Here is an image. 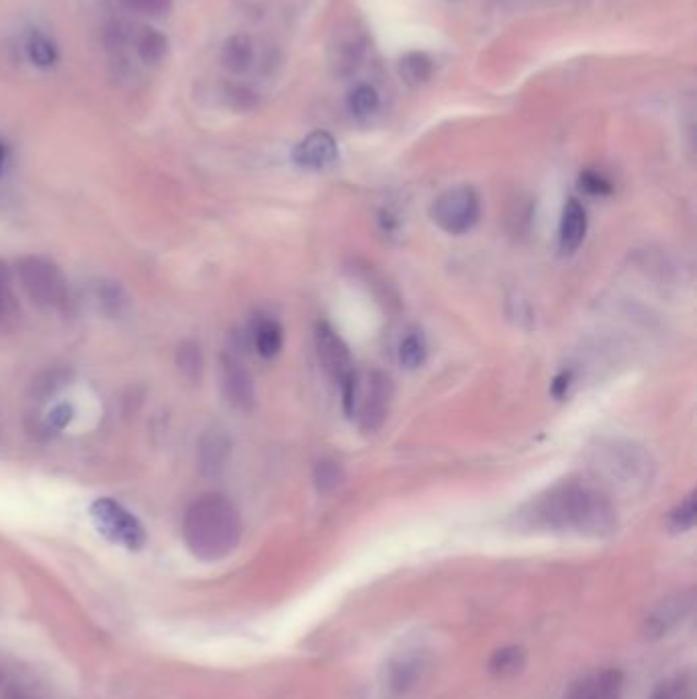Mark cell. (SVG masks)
Returning <instances> with one entry per match:
<instances>
[{
  "label": "cell",
  "mask_w": 697,
  "mask_h": 699,
  "mask_svg": "<svg viewBox=\"0 0 697 699\" xmlns=\"http://www.w3.org/2000/svg\"><path fill=\"white\" fill-rule=\"evenodd\" d=\"M530 520L542 530L575 532L587 538H606L618 528L610 497L583 481H567L550 489L534 503Z\"/></svg>",
  "instance_id": "1"
},
{
  "label": "cell",
  "mask_w": 697,
  "mask_h": 699,
  "mask_svg": "<svg viewBox=\"0 0 697 699\" xmlns=\"http://www.w3.org/2000/svg\"><path fill=\"white\" fill-rule=\"evenodd\" d=\"M182 538L199 561L215 563L229 556L242 538V518L236 503L221 493L197 497L184 514Z\"/></svg>",
  "instance_id": "2"
},
{
  "label": "cell",
  "mask_w": 697,
  "mask_h": 699,
  "mask_svg": "<svg viewBox=\"0 0 697 699\" xmlns=\"http://www.w3.org/2000/svg\"><path fill=\"white\" fill-rule=\"evenodd\" d=\"M21 289L33 305L41 309H60L66 303L68 283L60 266L45 256H23L17 262Z\"/></svg>",
  "instance_id": "3"
},
{
  "label": "cell",
  "mask_w": 697,
  "mask_h": 699,
  "mask_svg": "<svg viewBox=\"0 0 697 699\" xmlns=\"http://www.w3.org/2000/svg\"><path fill=\"white\" fill-rule=\"evenodd\" d=\"M90 520L109 542L119 544L127 550L144 548L148 540L146 528L142 526V522H139L129 509H125L115 499L103 497L92 503Z\"/></svg>",
  "instance_id": "4"
},
{
  "label": "cell",
  "mask_w": 697,
  "mask_h": 699,
  "mask_svg": "<svg viewBox=\"0 0 697 699\" xmlns=\"http://www.w3.org/2000/svg\"><path fill=\"white\" fill-rule=\"evenodd\" d=\"M481 217V201L471 186H454L442 193L432 205L434 223L450 236L471 231Z\"/></svg>",
  "instance_id": "5"
},
{
  "label": "cell",
  "mask_w": 697,
  "mask_h": 699,
  "mask_svg": "<svg viewBox=\"0 0 697 699\" xmlns=\"http://www.w3.org/2000/svg\"><path fill=\"white\" fill-rule=\"evenodd\" d=\"M391 399H393V385H391V379L383 375V372H373V375L366 379L364 387L358 383L354 415H358L362 432L375 434L377 430L383 428L385 419L389 417Z\"/></svg>",
  "instance_id": "6"
},
{
  "label": "cell",
  "mask_w": 697,
  "mask_h": 699,
  "mask_svg": "<svg viewBox=\"0 0 697 699\" xmlns=\"http://www.w3.org/2000/svg\"><path fill=\"white\" fill-rule=\"evenodd\" d=\"M315 348L323 370L328 372L330 379L342 387L354 383L358 379L352 354L340 334L330 323L319 321L315 328Z\"/></svg>",
  "instance_id": "7"
},
{
  "label": "cell",
  "mask_w": 697,
  "mask_h": 699,
  "mask_svg": "<svg viewBox=\"0 0 697 699\" xmlns=\"http://www.w3.org/2000/svg\"><path fill=\"white\" fill-rule=\"evenodd\" d=\"M221 387L227 397V401L238 409H252L256 403V389L250 372L244 368V364L231 354H225L221 358Z\"/></svg>",
  "instance_id": "8"
},
{
  "label": "cell",
  "mask_w": 697,
  "mask_h": 699,
  "mask_svg": "<svg viewBox=\"0 0 697 699\" xmlns=\"http://www.w3.org/2000/svg\"><path fill=\"white\" fill-rule=\"evenodd\" d=\"M338 160V144L332 133L313 131L297 144L293 162L305 170H325Z\"/></svg>",
  "instance_id": "9"
},
{
  "label": "cell",
  "mask_w": 697,
  "mask_h": 699,
  "mask_svg": "<svg viewBox=\"0 0 697 699\" xmlns=\"http://www.w3.org/2000/svg\"><path fill=\"white\" fill-rule=\"evenodd\" d=\"M693 608V593H679L665 599L659 608L650 614L644 622V630L650 638H661L673 630Z\"/></svg>",
  "instance_id": "10"
},
{
  "label": "cell",
  "mask_w": 697,
  "mask_h": 699,
  "mask_svg": "<svg viewBox=\"0 0 697 699\" xmlns=\"http://www.w3.org/2000/svg\"><path fill=\"white\" fill-rule=\"evenodd\" d=\"M624 677L616 669L597 671L579 681L567 695V699H622Z\"/></svg>",
  "instance_id": "11"
},
{
  "label": "cell",
  "mask_w": 697,
  "mask_h": 699,
  "mask_svg": "<svg viewBox=\"0 0 697 699\" xmlns=\"http://www.w3.org/2000/svg\"><path fill=\"white\" fill-rule=\"evenodd\" d=\"M231 456V440L229 436L219 430H207L199 440V466L203 475L217 477L223 473V469Z\"/></svg>",
  "instance_id": "12"
},
{
  "label": "cell",
  "mask_w": 697,
  "mask_h": 699,
  "mask_svg": "<svg viewBox=\"0 0 697 699\" xmlns=\"http://www.w3.org/2000/svg\"><path fill=\"white\" fill-rule=\"evenodd\" d=\"M606 469L626 483L644 481L648 475V458L634 446H612L606 456Z\"/></svg>",
  "instance_id": "13"
},
{
  "label": "cell",
  "mask_w": 697,
  "mask_h": 699,
  "mask_svg": "<svg viewBox=\"0 0 697 699\" xmlns=\"http://www.w3.org/2000/svg\"><path fill=\"white\" fill-rule=\"evenodd\" d=\"M587 233V213L577 199H569L563 207L559 225V246L565 254H573L581 248Z\"/></svg>",
  "instance_id": "14"
},
{
  "label": "cell",
  "mask_w": 697,
  "mask_h": 699,
  "mask_svg": "<svg viewBox=\"0 0 697 699\" xmlns=\"http://www.w3.org/2000/svg\"><path fill=\"white\" fill-rule=\"evenodd\" d=\"M250 334H252V344L262 358H274L278 352L283 350L285 332L281 328V323L272 317L258 315L252 321Z\"/></svg>",
  "instance_id": "15"
},
{
  "label": "cell",
  "mask_w": 697,
  "mask_h": 699,
  "mask_svg": "<svg viewBox=\"0 0 697 699\" xmlns=\"http://www.w3.org/2000/svg\"><path fill=\"white\" fill-rule=\"evenodd\" d=\"M221 64L231 74H244L254 64V43L248 35H231L221 50Z\"/></svg>",
  "instance_id": "16"
},
{
  "label": "cell",
  "mask_w": 697,
  "mask_h": 699,
  "mask_svg": "<svg viewBox=\"0 0 697 699\" xmlns=\"http://www.w3.org/2000/svg\"><path fill=\"white\" fill-rule=\"evenodd\" d=\"M422 661L420 657H403L389 665L387 669V687L395 693H407L415 681L420 679Z\"/></svg>",
  "instance_id": "17"
},
{
  "label": "cell",
  "mask_w": 697,
  "mask_h": 699,
  "mask_svg": "<svg viewBox=\"0 0 697 699\" xmlns=\"http://www.w3.org/2000/svg\"><path fill=\"white\" fill-rule=\"evenodd\" d=\"M135 50L144 64L158 66L168 56V37L162 31L148 27L139 33L135 41Z\"/></svg>",
  "instance_id": "18"
},
{
  "label": "cell",
  "mask_w": 697,
  "mask_h": 699,
  "mask_svg": "<svg viewBox=\"0 0 697 699\" xmlns=\"http://www.w3.org/2000/svg\"><path fill=\"white\" fill-rule=\"evenodd\" d=\"M526 667V650L520 646L499 648L489 661V669L497 677H514Z\"/></svg>",
  "instance_id": "19"
},
{
  "label": "cell",
  "mask_w": 697,
  "mask_h": 699,
  "mask_svg": "<svg viewBox=\"0 0 697 699\" xmlns=\"http://www.w3.org/2000/svg\"><path fill=\"white\" fill-rule=\"evenodd\" d=\"M348 111L358 117V119H366L370 115H375L381 107V95L377 92L375 86L370 84H358L356 88L350 90L348 95Z\"/></svg>",
  "instance_id": "20"
},
{
  "label": "cell",
  "mask_w": 697,
  "mask_h": 699,
  "mask_svg": "<svg viewBox=\"0 0 697 699\" xmlns=\"http://www.w3.org/2000/svg\"><path fill=\"white\" fill-rule=\"evenodd\" d=\"M27 56H29L31 64L41 68V70H48L58 62V50H56L54 41L48 35H43L41 31H33L29 35Z\"/></svg>",
  "instance_id": "21"
},
{
  "label": "cell",
  "mask_w": 697,
  "mask_h": 699,
  "mask_svg": "<svg viewBox=\"0 0 697 699\" xmlns=\"http://www.w3.org/2000/svg\"><path fill=\"white\" fill-rule=\"evenodd\" d=\"M399 74L405 80V84L420 86V84L428 82V78L432 76V62L426 54L411 52V54L401 58Z\"/></svg>",
  "instance_id": "22"
},
{
  "label": "cell",
  "mask_w": 697,
  "mask_h": 699,
  "mask_svg": "<svg viewBox=\"0 0 697 699\" xmlns=\"http://www.w3.org/2000/svg\"><path fill=\"white\" fill-rule=\"evenodd\" d=\"M399 362L405 368H417L426 362L428 356V344L426 338L420 332H411L407 334L401 342H399V350H397Z\"/></svg>",
  "instance_id": "23"
},
{
  "label": "cell",
  "mask_w": 697,
  "mask_h": 699,
  "mask_svg": "<svg viewBox=\"0 0 697 699\" xmlns=\"http://www.w3.org/2000/svg\"><path fill=\"white\" fill-rule=\"evenodd\" d=\"M313 481H315L317 491L323 493V495L336 491V489L342 485V481H344L342 466H340L336 460H321V462L315 466Z\"/></svg>",
  "instance_id": "24"
},
{
  "label": "cell",
  "mask_w": 697,
  "mask_h": 699,
  "mask_svg": "<svg viewBox=\"0 0 697 699\" xmlns=\"http://www.w3.org/2000/svg\"><path fill=\"white\" fill-rule=\"evenodd\" d=\"M99 299L109 315H123L129 307V299L119 283H103L99 287Z\"/></svg>",
  "instance_id": "25"
},
{
  "label": "cell",
  "mask_w": 697,
  "mask_h": 699,
  "mask_svg": "<svg viewBox=\"0 0 697 699\" xmlns=\"http://www.w3.org/2000/svg\"><path fill=\"white\" fill-rule=\"evenodd\" d=\"M697 518V501L695 495H689L681 505H677L671 516H669V526L673 532H687L695 526Z\"/></svg>",
  "instance_id": "26"
},
{
  "label": "cell",
  "mask_w": 697,
  "mask_h": 699,
  "mask_svg": "<svg viewBox=\"0 0 697 699\" xmlns=\"http://www.w3.org/2000/svg\"><path fill=\"white\" fill-rule=\"evenodd\" d=\"M176 362L180 366V370L184 372V375L195 379L199 372H201V352L195 344L187 342V344H182L178 348V354H176Z\"/></svg>",
  "instance_id": "27"
},
{
  "label": "cell",
  "mask_w": 697,
  "mask_h": 699,
  "mask_svg": "<svg viewBox=\"0 0 697 699\" xmlns=\"http://www.w3.org/2000/svg\"><path fill=\"white\" fill-rule=\"evenodd\" d=\"M650 699H691V687L685 677H675L669 681H663Z\"/></svg>",
  "instance_id": "28"
},
{
  "label": "cell",
  "mask_w": 697,
  "mask_h": 699,
  "mask_svg": "<svg viewBox=\"0 0 697 699\" xmlns=\"http://www.w3.org/2000/svg\"><path fill=\"white\" fill-rule=\"evenodd\" d=\"M121 3L135 13L160 17L172 9V0H121Z\"/></svg>",
  "instance_id": "29"
},
{
  "label": "cell",
  "mask_w": 697,
  "mask_h": 699,
  "mask_svg": "<svg viewBox=\"0 0 697 699\" xmlns=\"http://www.w3.org/2000/svg\"><path fill=\"white\" fill-rule=\"evenodd\" d=\"M581 189L589 195H610L612 182L597 172H585L581 174Z\"/></svg>",
  "instance_id": "30"
},
{
  "label": "cell",
  "mask_w": 697,
  "mask_h": 699,
  "mask_svg": "<svg viewBox=\"0 0 697 699\" xmlns=\"http://www.w3.org/2000/svg\"><path fill=\"white\" fill-rule=\"evenodd\" d=\"M0 699H39L33 691L13 679L0 681Z\"/></svg>",
  "instance_id": "31"
},
{
  "label": "cell",
  "mask_w": 697,
  "mask_h": 699,
  "mask_svg": "<svg viewBox=\"0 0 697 699\" xmlns=\"http://www.w3.org/2000/svg\"><path fill=\"white\" fill-rule=\"evenodd\" d=\"M13 307V295L9 289V274L7 268L0 266V319H3Z\"/></svg>",
  "instance_id": "32"
},
{
  "label": "cell",
  "mask_w": 697,
  "mask_h": 699,
  "mask_svg": "<svg viewBox=\"0 0 697 699\" xmlns=\"http://www.w3.org/2000/svg\"><path fill=\"white\" fill-rule=\"evenodd\" d=\"M127 33L123 29L121 23H113L109 29H107V35H105V41L109 45V50H121L123 45L127 43Z\"/></svg>",
  "instance_id": "33"
},
{
  "label": "cell",
  "mask_w": 697,
  "mask_h": 699,
  "mask_svg": "<svg viewBox=\"0 0 697 699\" xmlns=\"http://www.w3.org/2000/svg\"><path fill=\"white\" fill-rule=\"evenodd\" d=\"M72 417V409L68 405H60L50 413V424H54L56 428H64Z\"/></svg>",
  "instance_id": "34"
},
{
  "label": "cell",
  "mask_w": 697,
  "mask_h": 699,
  "mask_svg": "<svg viewBox=\"0 0 697 699\" xmlns=\"http://www.w3.org/2000/svg\"><path fill=\"white\" fill-rule=\"evenodd\" d=\"M569 385H571V375H569V372H563L561 377H556V379H554V383H552V393H554L556 397H563V395H567Z\"/></svg>",
  "instance_id": "35"
},
{
  "label": "cell",
  "mask_w": 697,
  "mask_h": 699,
  "mask_svg": "<svg viewBox=\"0 0 697 699\" xmlns=\"http://www.w3.org/2000/svg\"><path fill=\"white\" fill-rule=\"evenodd\" d=\"M9 158H11V150H9L7 142H3V139H0V176L5 174V170L9 166Z\"/></svg>",
  "instance_id": "36"
}]
</instances>
